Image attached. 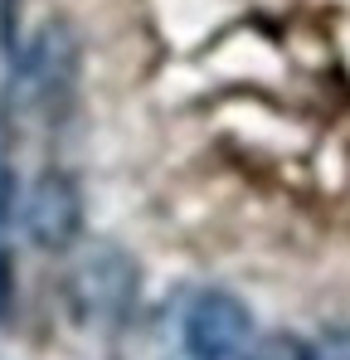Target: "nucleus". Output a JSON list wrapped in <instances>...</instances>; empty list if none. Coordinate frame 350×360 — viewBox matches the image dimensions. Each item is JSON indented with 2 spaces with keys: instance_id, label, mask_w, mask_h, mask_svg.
Instances as JSON below:
<instances>
[{
  "instance_id": "obj_1",
  "label": "nucleus",
  "mask_w": 350,
  "mask_h": 360,
  "mask_svg": "<svg viewBox=\"0 0 350 360\" xmlns=\"http://www.w3.org/2000/svg\"><path fill=\"white\" fill-rule=\"evenodd\" d=\"M78 63H83V39L73 25H44L20 54H10V88L5 108L20 117H44L54 122L68 112L78 93Z\"/></svg>"
},
{
  "instance_id": "obj_2",
  "label": "nucleus",
  "mask_w": 350,
  "mask_h": 360,
  "mask_svg": "<svg viewBox=\"0 0 350 360\" xmlns=\"http://www.w3.org/2000/svg\"><path fill=\"white\" fill-rule=\"evenodd\" d=\"M136 292H141V268L117 243H93L68 273V311L98 331H117L131 316Z\"/></svg>"
},
{
  "instance_id": "obj_3",
  "label": "nucleus",
  "mask_w": 350,
  "mask_h": 360,
  "mask_svg": "<svg viewBox=\"0 0 350 360\" xmlns=\"http://www.w3.org/2000/svg\"><path fill=\"white\" fill-rule=\"evenodd\" d=\"M253 336V311L229 288H205L185 307V356L190 360H238Z\"/></svg>"
},
{
  "instance_id": "obj_4",
  "label": "nucleus",
  "mask_w": 350,
  "mask_h": 360,
  "mask_svg": "<svg viewBox=\"0 0 350 360\" xmlns=\"http://www.w3.org/2000/svg\"><path fill=\"white\" fill-rule=\"evenodd\" d=\"M25 234L34 248L44 253H58L83 234V190L78 180L63 176V171H44L25 190Z\"/></svg>"
},
{
  "instance_id": "obj_5",
  "label": "nucleus",
  "mask_w": 350,
  "mask_h": 360,
  "mask_svg": "<svg viewBox=\"0 0 350 360\" xmlns=\"http://www.w3.org/2000/svg\"><path fill=\"white\" fill-rule=\"evenodd\" d=\"M238 360H316V351H311L302 336H292V331H268V336H258L253 346H243Z\"/></svg>"
}]
</instances>
